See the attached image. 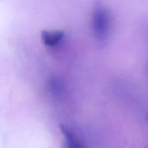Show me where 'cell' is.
<instances>
[{
  "instance_id": "cell-4",
  "label": "cell",
  "mask_w": 148,
  "mask_h": 148,
  "mask_svg": "<svg viewBox=\"0 0 148 148\" xmlns=\"http://www.w3.org/2000/svg\"><path fill=\"white\" fill-rule=\"evenodd\" d=\"M146 71H147V75H148V65L146 67Z\"/></svg>"
},
{
  "instance_id": "cell-2",
  "label": "cell",
  "mask_w": 148,
  "mask_h": 148,
  "mask_svg": "<svg viewBox=\"0 0 148 148\" xmlns=\"http://www.w3.org/2000/svg\"><path fill=\"white\" fill-rule=\"evenodd\" d=\"M60 130L65 138L64 148H84L73 134L62 124L59 125Z\"/></svg>"
},
{
  "instance_id": "cell-1",
  "label": "cell",
  "mask_w": 148,
  "mask_h": 148,
  "mask_svg": "<svg viewBox=\"0 0 148 148\" xmlns=\"http://www.w3.org/2000/svg\"><path fill=\"white\" fill-rule=\"evenodd\" d=\"M110 20L108 13L103 9H98L94 13V27L97 36L103 39L109 29Z\"/></svg>"
},
{
  "instance_id": "cell-3",
  "label": "cell",
  "mask_w": 148,
  "mask_h": 148,
  "mask_svg": "<svg viewBox=\"0 0 148 148\" xmlns=\"http://www.w3.org/2000/svg\"><path fill=\"white\" fill-rule=\"evenodd\" d=\"M63 38V34L60 31L45 32L43 34L42 38L45 45L54 46L58 44Z\"/></svg>"
},
{
  "instance_id": "cell-5",
  "label": "cell",
  "mask_w": 148,
  "mask_h": 148,
  "mask_svg": "<svg viewBox=\"0 0 148 148\" xmlns=\"http://www.w3.org/2000/svg\"><path fill=\"white\" fill-rule=\"evenodd\" d=\"M147 119H148V114H147Z\"/></svg>"
}]
</instances>
